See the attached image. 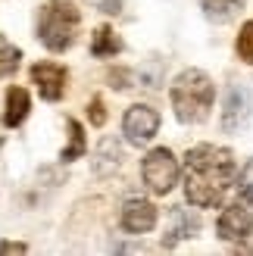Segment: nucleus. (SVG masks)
<instances>
[{
    "label": "nucleus",
    "instance_id": "obj_1",
    "mask_svg": "<svg viewBox=\"0 0 253 256\" xmlns=\"http://www.w3.org/2000/svg\"><path fill=\"white\" fill-rule=\"evenodd\" d=\"M234 182V156L225 147L197 144L184 156V197L194 206H219Z\"/></svg>",
    "mask_w": 253,
    "mask_h": 256
},
{
    "label": "nucleus",
    "instance_id": "obj_2",
    "mask_svg": "<svg viewBox=\"0 0 253 256\" xmlns=\"http://www.w3.org/2000/svg\"><path fill=\"white\" fill-rule=\"evenodd\" d=\"M216 100V88H212L210 75L200 69H184L178 78L172 82V106L178 122H204Z\"/></svg>",
    "mask_w": 253,
    "mask_h": 256
},
{
    "label": "nucleus",
    "instance_id": "obj_3",
    "mask_svg": "<svg viewBox=\"0 0 253 256\" xmlns=\"http://www.w3.org/2000/svg\"><path fill=\"white\" fill-rule=\"evenodd\" d=\"M78 10L66 0H50L38 16V34H41V44L54 54H62L66 47H72L75 32H78Z\"/></svg>",
    "mask_w": 253,
    "mask_h": 256
},
{
    "label": "nucleus",
    "instance_id": "obj_4",
    "mask_svg": "<svg viewBox=\"0 0 253 256\" xmlns=\"http://www.w3.org/2000/svg\"><path fill=\"white\" fill-rule=\"evenodd\" d=\"M141 172H144V182L154 194H169L175 188V182H178V162H175L172 150H166V147L150 150L144 156Z\"/></svg>",
    "mask_w": 253,
    "mask_h": 256
},
{
    "label": "nucleus",
    "instance_id": "obj_5",
    "mask_svg": "<svg viewBox=\"0 0 253 256\" xmlns=\"http://www.w3.org/2000/svg\"><path fill=\"white\" fill-rule=\"evenodd\" d=\"M250 110H253V94L247 84H232L225 94V110H222V128L228 134L241 132L250 122Z\"/></svg>",
    "mask_w": 253,
    "mask_h": 256
},
{
    "label": "nucleus",
    "instance_id": "obj_6",
    "mask_svg": "<svg viewBox=\"0 0 253 256\" xmlns=\"http://www.w3.org/2000/svg\"><path fill=\"white\" fill-rule=\"evenodd\" d=\"M156 128H160V112L154 106H144V104H134L122 119V132L132 144H147L156 134Z\"/></svg>",
    "mask_w": 253,
    "mask_h": 256
},
{
    "label": "nucleus",
    "instance_id": "obj_7",
    "mask_svg": "<svg viewBox=\"0 0 253 256\" xmlns=\"http://www.w3.org/2000/svg\"><path fill=\"white\" fill-rule=\"evenodd\" d=\"M32 82L38 84V94L44 100H60L66 91V69L56 66V62H34Z\"/></svg>",
    "mask_w": 253,
    "mask_h": 256
},
{
    "label": "nucleus",
    "instance_id": "obj_8",
    "mask_svg": "<svg viewBox=\"0 0 253 256\" xmlns=\"http://www.w3.org/2000/svg\"><path fill=\"white\" fill-rule=\"evenodd\" d=\"M216 232H219L222 240H244L253 232V216H250V210L238 206V203H234V206H228V210L219 216Z\"/></svg>",
    "mask_w": 253,
    "mask_h": 256
},
{
    "label": "nucleus",
    "instance_id": "obj_9",
    "mask_svg": "<svg viewBox=\"0 0 253 256\" xmlns=\"http://www.w3.org/2000/svg\"><path fill=\"white\" fill-rule=\"evenodd\" d=\"M156 225V206L150 200H128L122 206V228L132 234H144Z\"/></svg>",
    "mask_w": 253,
    "mask_h": 256
},
{
    "label": "nucleus",
    "instance_id": "obj_10",
    "mask_svg": "<svg viewBox=\"0 0 253 256\" xmlns=\"http://www.w3.org/2000/svg\"><path fill=\"white\" fill-rule=\"evenodd\" d=\"M32 110V100H28V91L25 88H10L6 91V112H4V125L6 128H16L25 122Z\"/></svg>",
    "mask_w": 253,
    "mask_h": 256
},
{
    "label": "nucleus",
    "instance_id": "obj_11",
    "mask_svg": "<svg viewBox=\"0 0 253 256\" xmlns=\"http://www.w3.org/2000/svg\"><path fill=\"white\" fill-rule=\"evenodd\" d=\"M200 232V219L194 212H188V210H175L172 212V232H169V238L162 240V247H175L178 240H184V238H194Z\"/></svg>",
    "mask_w": 253,
    "mask_h": 256
},
{
    "label": "nucleus",
    "instance_id": "obj_12",
    "mask_svg": "<svg viewBox=\"0 0 253 256\" xmlns=\"http://www.w3.org/2000/svg\"><path fill=\"white\" fill-rule=\"evenodd\" d=\"M200 6H204L210 22H228L241 12L244 0H200Z\"/></svg>",
    "mask_w": 253,
    "mask_h": 256
},
{
    "label": "nucleus",
    "instance_id": "obj_13",
    "mask_svg": "<svg viewBox=\"0 0 253 256\" xmlns=\"http://www.w3.org/2000/svg\"><path fill=\"white\" fill-rule=\"evenodd\" d=\"M122 50V41L116 34H112L110 25H100V28L94 32V41H91V54L94 56H112V54H119Z\"/></svg>",
    "mask_w": 253,
    "mask_h": 256
},
{
    "label": "nucleus",
    "instance_id": "obj_14",
    "mask_svg": "<svg viewBox=\"0 0 253 256\" xmlns=\"http://www.w3.org/2000/svg\"><path fill=\"white\" fill-rule=\"evenodd\" d=\"M82 153H84V128L75 119H69V147L60 153V160L62 162H72V160H78Z\"/></svg>",
    "mask_w": 253,
    "mask_h": 256
},
{
    "label": "nucleus",
    "instance_id": "obj_15",
    "mask_svg": "<svg viewBox=\"0 0 253 256\" xmlns=\"http://www.w3.org/2000/svg\"><path fill=\"white\" fill-rule=\"evenodd\" d=\"M19 60H22V50H19L16 44H10L6 38L0 34V78H4V75H10V72H16Z\"/></svg>",
    "mask_w": 253,
    "mask_h": 256
},
{
    "label": "nucleus",
    "instance_id": "obj_16",
    "mask_svg": "<svg viewBox=\"0 0 253 256\" xmlns=\"http://www.w3.org/2000/svg\"><path fill=\"white\" fill-rule=\"evenodd\" d=\"M238 56L253 66V19L241 28V34H238Z\"/></svg>",
    "mask_w": 253,
    "mask_h": 256
},
{
    "label": "nucleus",
    "instance_id": "obj_17",
    "mask_svg": "<svg viewBox=\"0 0 253 256\" xmlns=\"http://www.w3.org/2000/svg\"><path fill=\"white\" fill-rule=\"evenodd\" d=\"M238 190H241V197L247 203H253V160L244 166V172H241V182H238Z\"/></svg>",
    "mask_w": 253,
    "mask_h": 256
},
{
    "label": "nucleus",
    "instance_id": "obj_18",
    "mask_svg": "<svg viewBox=\"0 0 253 256\" xmlns=\"http://www.w3.org/2000/svg\"><path fill=\"white\" fill-rule=\"evenodd\" d=\"M106 122V112H104V100L94 97L91 100V125H104Z\"/></svg>",
    "mask_w": 253,
    "mask_h": 256
},
{
    "label": "nucleus",
    "instance_id": "obj_19",
    "mask_svg": "<svg viewBox=\"0 0 253 256\" xmlns=\"http://www.w3.org/2000/svg\"><path fill=\"white\" fill-rule=\"evenodd\" d=\"M28 247L19 244V240H0V253H25Z\"/></svg>",
    "mask_w": 253,
    "mask_h": 256
},
{
    "label": "nucleus",
    "instance_id": "obj_20",
    "mask_svg": "<svg viewBox=\"0 0 253 256\" xmlns=\"http://www.w3.org/2000/svg\"><path fill=\"white\" fill-rule=\"evenodd\" d=\"M119 0H104V12H119Z\"/></svg>",
    "mask_w": 253,
    "mask_h": 256
},
{
    "label": "nucleus",
    "instance_id": "obj_21",
    "mask_svg": "<svg viewBox=\"0 0 253 256\" xmlns=\"http://www.w3.org/2000/svg\"><path fill=\"white\" fill-rule=\"evenodd\" d=\"M0 147H4V138H0Z\"/></svg>",
    "mask_w": 253,
    "mask_h": 256
}]
</instances>
